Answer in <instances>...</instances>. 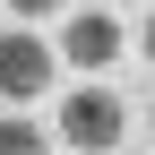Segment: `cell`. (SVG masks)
Segmentation results:
<instances>
[{
  "mask_svg": "<svg viewBox=\"0 0 155 155\" xmlns=\"http://www.w3.org/2000/svg\"><path fill=\"white\" fill-rule=\"evenodd\" d=\"M61 61H78V69H112V61H121V17H112V9L69 17V26H61Z\"/></svg>",
  "mask_w": 155,
  "mask_h": 155,
  "instance_id": "3957f363",
  "label": "cell"
},
{
  "mask_svg": "<svg viewBox=\"0 0 155 155\" xmlns=\"http://www.w3.org/2000/svg\"><path fill=\"white\" fill-rule=\"evenodd\" d=\"M0 155H43V129L26 112H0Z\"/></svg>",
  "mask_w": 155,
  "mask_h": 155,
  "instance_id": "277c9868",
  "label": "cell"
},
{
  "mask_svg": "<svg viewBox=\"0 0 155 155\" xmlns=\"http://www.w3.org/2000/svg\"><path fill=\"white\" fill-rule=\"evenodd\" d=\"M138 52H147V61H155V9H147V43H138Z\"/></svg>",
  "mask_w": 155,
  "mask_h": 155,
  "instance_id": "8992f818",
  "label": "cell"
},
{
  "mask_svg": "<svg viewBox=\"0 0 155 155\" xmlns=\"http://www.w3.org/2000/svg\"><path fill=\"white\" fill-rule=\"evenodd\" d=\"M52 69H61V52H52V43H35L26 26H17V35H0V95H9V104H35V95L52 86Z\"/></svg>",
  "mask_w": 155,
  "mask_h": 155,
  "instance_id": "7a4b0ae2",
  "label": "cell"
},
{
  "mask_svg": "<svg viewBox=\"0 0 155 155\" xmlns=\"http://www.w3.org/2000/svg\"><path fill=\"white\" fill-rule=\"evenodd\" d=\"M104 9H121V0H104Z\"/></svg>",
  "mask_w": 155,
  "mask_h": 155,
  "instance_id": "52a82bcc",
  "label": "cell"
},
{
  "mask_svg": "<svg viewBox=\"0 0 155 155\" xmlns=\"http://www.w3.org/2000/svg\"><path fill=\"white\" fill-rule=\"evenodd\" d=\"M121 95L112 86H69L61 95V147H78V155H112L121 147Z\"/></svg>",
  "mask_w": 155,
  "mask_h": 155,
  "instance_id": "6da1fadb",
  "label": "cell"
},
{
  "mask_svg": "<svg viewBox=\"0 0 155 155\" xmlns=\"http://www.w3.org/2000/svg\"><path fill=\"white\" fill-rule=\"evenodd\" d=\"M9 9H17V17H61L69 0H9Z\"/></svg>",
  "mask_w": 155,
  "mask_h": 155,
  "instance_id": "5b68a950",
  "label": "cell"
}]
</instances>
